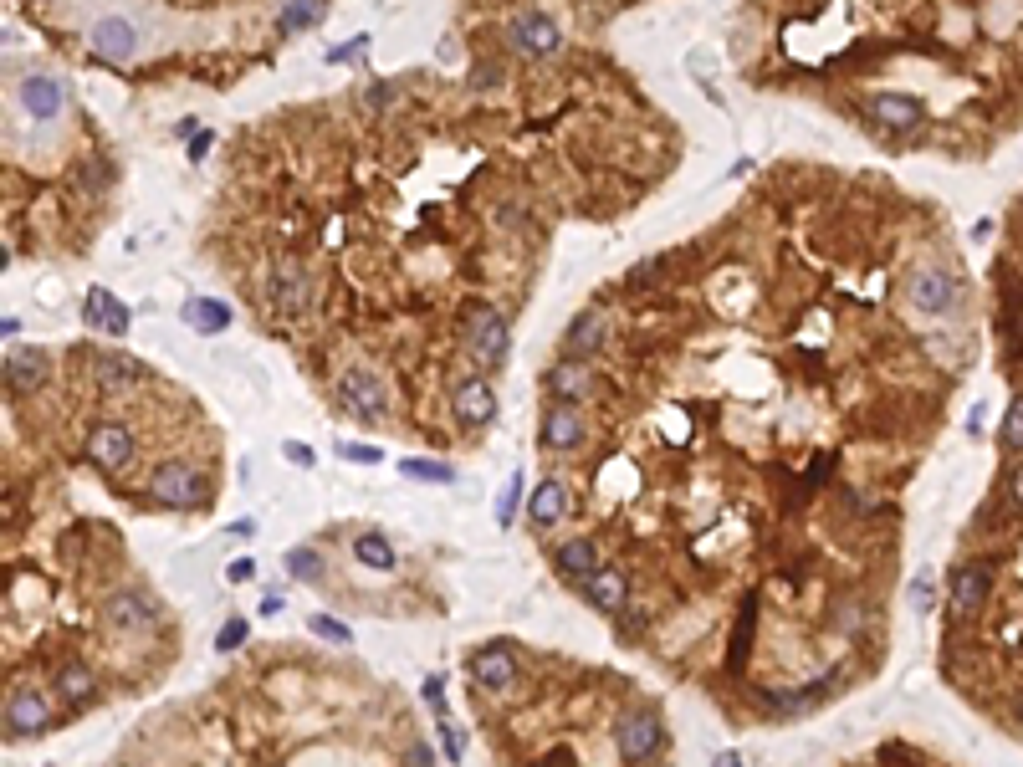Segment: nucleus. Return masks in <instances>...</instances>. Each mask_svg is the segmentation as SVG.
Here are the masks:
<instances>
[{"mask_svg": "<svg viewBox=\"0 0 1023 767\" xmlns=\"http://www.w3.org/2000/svg\"><path fill=\"white\" fill-rule=\"evenodd\" d=\"M461 328H466V348H471V358H476L486 374H497V369L507 364V348H512L507 318H502L492 302H471V307H466V318H461Z\"/></svg>", "mask_w": 1023, "mask_h": 767, "instance_id": "obj_1", "label": "nucleus"}, {"mask_svg": "<svg viewBox=\"0 0 1023 767\" xmlns=\"http://www.w3.org/2000/svg\"><path fill=\"white\" fill-rule=\"evenodd\" d=\"M338 404H343L353 420H364V425H379V420H389V410H394L389 384H384L374 369H348V374L338 379Z\"/></svg>", "mask_w": 1023, "mask_h": 767, "instance_id": "obj_2", "label": "nucleus"}, {"mask_svg": "<svg viewBox=\"0 0 1023 767\" xmlns=\"http://www.w3.org/2000/svg\"><path fill=\"white\" fill-rule=\"evenodd\" d=\"M149 496L159 507H174V512H190V507H205V476L190 466V461H164L154 476H149Z\"/></svg>", "mask_w": 1023, "mask_h": 767, "instance_id": "obj_3", "label": "nucleus"}, {"mask_svg": "<svg viewBox=\"0 0 1023 767\" xmlns=\"http://www.w3.org/2000/svg\"><path fill=\"white\" fill-rule=\"evenodd\" d=\"M906 297H911V307L921 312V318H952V312L962 307V282L947 272V266H921V272H911Z\"/></svg>", "mask_w": 1023, "mask_h": 767, "instance_id": "obj_4", "label": "nucleus"}, {"mask_svg": "<svg viewBox=\"0 0 1023 767\" xmlns=\"http://www.w3.org/2000/svg\"><path fill=\"white\" fill-rule=\"evenodd\" d=\"M16 108L31 118V123H62V113H67V87H62V77H52V72H31V77H21V87H16Z\"/></svg>", "mask_w": 1023, "mask_h": 767, "instance_id": "obj_5", "label": "nucleus"}, {"mask_svg": "<svg viewBox=\"0 0 1023 767\" xmlns=\"http://www.w3.org/2000/svg\"><path fill=\"white\" fill-rule=\"evenodd\" d=\"M660 747H665V727H660L655 711H625L619 716L614 752L625 762H650V757H660Z\"/></svg>", "mask_w": 1023, "mask_h": 767, "instance_id": "obj_6", "label": "nucleus"}, {"mask_svg": "<svg viewBox=\"0 0 1023 767\" xmlns=\"http://www.w3.org/2000/svg\"><path fill=\"white\" fill-rule=\"evenodd\" d=\"M103 624L118 629V635H144V629L159 624V599L144 589H118L103 599Z\"/></svg>", "mask_w": 1023, "mask_h": 767, "instance_id": "obj_7", "label": "nucleus"}, {"mask_svg": "<svg viewBox=\"0 0 1023 767\" xmlns=\"http://www.w3.org/2000/svg\"><path fill=\"white\" fill-rule=\"evenodd\" d=\"M507 36H512V47H517L522 57H553V52H558V41H563V31H558L553 16H543V11H522V16H512Z\"/></svg>", "mask_w": 1023, "mask_h": 767, "instance_id": "obj_8", "label": "nucleus"}, {"mask_svg": "<svg viewBox=\"0 0 1023 767\" xmlns=\"http://www.w3.org/2000/svg\"><path fill=\"white\" fill-rule=\"evenodd\" d=\"M47 727H52V706L41 701L36 691H11V696H6V737H11V742H16V737L31 742V737H41Z\"/></svg>", "mask_w": 1023, "mask_h": 767, "instance_id": "obj_9", "label": "nucleus"}, {"mask_svg": "<svg viewBox=\"0 0 1023 767\" xmlns=\"http://www.w3.org/2000/svg\"><path fill=\"white\" fill-rule=\"evenodd\" d=\"M87 41H93V52L103 62H128L133 52H139V26H133L128 16H98L93 31H87Z\"/></svg>", "mask_w": 1023, "mask_h": 767, "instance_id": "obj_10", "label": "nucleus"}, {"mask_svg": "<svg viewBox=\"0 0 1023 767\" xmlns=\"http://www.w3.org/2000/svg\"><path fill=\"white\" fill-rule=\"evenodd\" d=\"M538 440H543V450H558V456H563V450H578V445H584V415L573 410V399L548 404V410H543V435H538Z\"/></svg>", "mask_w": 1023, "mask_h": 767, "instance_id": "obj_11", "label": "nucleus"}, {"mask_svg": "<svg viewBox=\"0 0 1023 767\" xmlns=\"http://www.w3.org/2000/svg\"><path fill=\"white\" fill-rule=\"evenodd\" d=\"M93 379H98L103 394L123 399V394H133L144 384V364H139V358H128V353H98L93 358Z\"/></svg>", "mask_w": 1023, "mask_h": 767, "instance_id": "obj_12", "label": "nucleus"}, {"mask_svg": "<svg viewBox=\"0 0 1023 767\" xmlns=\"http://www.w3.org/2000/svg\"><path fill=\"white\" fill-rule=\"evenodd\" d=\"M128 456H133V435L123 425H113V420L93 425V435H87V461L103 466V471H123Z\"/></svg>", "mask_w": 1023, "mask_h": 767, "instance_id": "obj_13", "label": "nucleus"}, {"mask_svg": "<svg viewBox=\"0 0 1023 767\" xmlns=\"http://www.w3.org/2000/svg\"><path fill=\"white\" fill-rule=\"evenodd\" d=\"M471 681H476L481 691H512V681H517L512 650H507V645H481V650L471 655Z\"/></svg>", "mask_w": 1023, "mask_h": 767, "instance_id": "obj_14", "label": "nucleus"}, {"mask_svg": "<svg viewBox=\"0 0 1023 767\" xmlns=\"http://www.w3.org/2000/svg\"><path fill=\"white\" fill-rule=\"evenodd\" d=\"M451 410H456V420L461 425H492L497 420V394H492V384L486 379H461L456 384V394H451Z\"/></svg>", "mask_w": 1023, "mask_h": 767, "instance_id": "obj_15", "label": "nucleus"}, {"mask_svg": "<svg viewBox=\"0 0 1023 767\" xmlns=\"http://www.w3.org/2000/svg\"><path fill=\"white\" fill-rule=\"evenodd\" d=\"M82 318H87V328H98V333H108V338H123L128 328H133V318H128V307L108 292V287H93L87 292V302H82Z\"/></svg>", "mask_w": 1023, "mask_h": 767, "instance_id": "obj_16", "label": "nucleus"}, {"mask_svg": "<svg viewBox=\"0 0 1023 767\" xmlns=\"http://www.w3.org/2000/svg\"><path fill=\"white\" fill-rule=\"evenodd\" d=\"M307 297H313V277H307V266H297V261L277 266V277H272V302H277V312L297 318V312L307 307Z\"/></svg>", "mask_w": 1023, "mask_h": 767, "instance_id": "obj_17", "label": "nucleus"}, {"mask_svg": "<svg viewBox=\"0 0 1023 767\" xmlns=\"http://www.w3.org/2000/svg\"><path fill=\"white\" fill-rule=\"evenodd\" d=\"M870 118L891 133H911L921 128V98H906V93H875L870 98Z\"/></svg>", "mask_w": 1023, "mask_h": 767, "instance_id": "obj_18", "label": "nucleus"}, {"mask_svg": "<svg viewBox=\"0 0 1023 767\" xmlns=\"http://www.w3.org/2000/svg\"><path fill=\"white\" fill-rule=\"evenodd\" d=\"M47 384V353L41 348H11L6 353V389L11 394H31Z\"/></svg>", "mask_w": 1023, "mask_h": 767, "instance_id": "obj_19", "label": "nucleus"}, {"mask_svg": "<svg viewBox=\"0 0 1023 767\" xmlns=\"http://www.w3.org/2000/svg\"><path fill=\"white\" fill-rule=\"evenodd\" d=\"M988 589H993V573H988L983 563H957V568H952V604H957V614L983 609Z\"/></svg>", "mask_w": 1023, "mask_h": 767, "instance_id": "obj_20", "label": "nucleus"}, {"mask_svg": "<svg viewBox=\"0 0 1023 767\" xmlns=\"http://www.w3.org/2000/svg\"><path fill=\"white\" fill-rule=\"evenodd\" d=\"M180 318H185L190 333L215 338V333H226V328H231V307H226V302H215V297H190V302L180 307Z\"/></svg>", "mask_w": 1023, "mask_h": 767, "instance_id": "obj_21", "label": "nucleus"}, {"mask_svg": "<svg viewBox=\"0 0 1023 767\" xmlns=\"http://www.w3.org/2000/svg\"><path fill=\"white\" fill-rule=\"evenodd\" d=\"M584 594H589V604H594L599 614H619V609H625V599H630V583H625V573L599 568L594 578H584Z\"/></svg>", "mask_w": 1023, "mask_h": 767, "instance_id": "obj_22", "label": "nucleus"}, {"mask_svg": "<svg viewBox=\"0 0 1023 767\" xmlns=\"http://www.w3.org/2000/svg\"><path fill=\"white\" fill-rule=\"evenodd\" d=\"M589 384H594V369H589L578 353L558 358V364L548 369V389H553L558 399H578V394H589Z\"/></svg>", "mask_w": 1023, "mask_h": 767, "instance_id": "obj_23", "label": "nucleus"}, {"mask_svg": "<svg viewBox=\"0 0 1023 767\" xmlns=\"http://www.w3.org/2000/svg\"><path fill=\"white\" fill-rule=\"evenodd\" d=\"M527 517L538 522V527H553L568 517V486L563 481H543L538 491H532V502H527Z\"/></svg>", "mask_w": 1023, "mask_h": 767, "instance_id": "obj_24", "label": "nucleus"}, {"mask_svg": "<svg viewBox=\"0 0 1023 767\" xmlns=\"http://www.w3.org/2000/svg\"><path fill=\"white\" fill-rule=\"evenodd\" d=\"M553 563H558L563 578H594L599 573V548L589 543V537H573V543H563L553 553Z\"/></svg>", "mask_w": 1023, "mask_h": 767, "instance_id": "obj_25", "label": "nucleus"}, {"mask_svg": "<svg viewBox=\"0 0 1023 767\" xmlns=\"http://www.w3.org/2000/svg\"><path fill=\"white\" fill-rule=\"evenodd\" d=\"M57 691H62L67 706H87V701L98 696V675L87 670V665H77V660H67V665L57 670Z\"/></svg>", "mask_w": 1023, "mask_h": 767, "instance_id": "obj_26", "label": "nucleus"}, {"mask_svg": "<svg viewBox=\"0 0 1023 767\" xmlns=\"http://www.w3.org/2000/svg\"><path fill=\"white\" fill-rule=\"evenodd\" d=\"M353 558H359L364 568H374V573H394V563H399L394 543L384 532H359V537H353Z\"/></svg>", "mask_w": 1023, "mask_h": 767, "instance_id": "obj_27", "label": "nucleus"}, {"mask_svg": "<svg viewBox=\"0 0 1023 767\" xmlns=\"http://www.w3.org/2000/svg\"><path fill=\"white\" fill-rule=\"evenodd\" d=\"M599 343H604V312H578V318L568 323V338H563V348L584 358V353H594Z\"/></svg>", "mask_w": 1023, "mask_h": 767, "instance_id": "obj_28", "label": "nucleus"}, {"mask_svg": "<svg viewBox=\"0 0 1023 767\" xmlns=\"http://www.w3.org/2000/svg\"><path fill=\"white\" fill-rule=\"evenodd\" d=\"M399 476L425 481V486H456V466H446V461H425V456L399 461Z\"/></svg>", "mask_w": 1023, "mask_h": 767, "instance_id": "obj_29", "label": "nucleus"}, {"mask_svg": "<svg viewBox=\"0 0 1023 767\" xmlns=\"http://www.w3.org/2000/svg\"><path fill=\"white\" fill-rule=\"evenodd\" d=\"M287 573H292L297 583H318V578H323V553H318V548H292V553H287Z\"/></svg>", "mask_w": 1023, "mask_h": 767, "instance_id": "obj_30", "label": "nucleus"}, {"mask_svg": "<svg viewBox=\"0 0 1023 767\" xmlns=\"http://www.w3.org/2000/svg\"><path fill=\"white\" fill-rule=\"evenodd\" d=\"M517 502H522V471H512V476L502 481V491H497V527H512Z\"/></svg>", "mask_w": 1023, "mask_h": 767, "instance_id": "obj_31", "label": "nucleus"}, {"mask_svg": "<svg viewBox=\"0 0 1023 767\" xmlns=\"http://www.w3.org/2000/svg\"><path fill=\"white\" fill-rule=\"evenodd\" d=\"M323 16V0H292V6L282 11V26L287 31H302V26H313Z\"/></svg>", "mask_w": 1023, "mask_h": 767, "instance_id": "obj_32", "label": "nucleus"}, {"mask_svg": "<svg viewBox=\"0 0 1023 767\" xmlns=\"http://www.w3.org/2000/svg\"><path fill=\"white\" fill-rule=\"evenodd\" d=\"M1003 450H1023V399L1008 404V420H1003Z\"/></svg>", "mask_w": 1023, "mask_h": 767, "instance_id": "obj_33", "label": "nucleus"}, {"mask_svg": "<svg viewBox=\"0 0 1023 767\" xmlns=\"http://www.w3.org/2000/svg\"><path fill=\"white\" fill-rule=\"evenodd\" d=\"M307 629H313V635H323V640H333V645H348V640H353L348 624H338V619H328V614H313V619H307Z\"/></svg>", "mask_w": 1023, "mask_h": 767, "instance_id": "obj_34", "label": "nucleus"}, {"mask_svg": "<svg viewBox=\"0 0 1023 767\" xmlns=\"http://www.w3.org/2000/svg\"><path fill=\"white\" fill-rule=\"evenodd\" d=\"M338 456L353 461V466H379V461H384L374 445H353V440H338Z\"/></svg>", "mask_w": 1023, "mask_h": 767, "instance_id": "obj_35", "label": "nucleus"}, {"mask_svg": "<svg viewBox=\"0 0 1023 767\" xmlns=\"http://www.w3.org/2000/svg\"><path fill=\"white\" fill-rule=\"evenodd\" d=\"M246 640V619H231V624H220V640H215V650H236Z\"/></svg>", "mask_w": 1023, "mask_h": 767, "instance_id": "obj_36", "label": "nucleus"}, {"mask_svg": "<svg viewBox=\"0 0 1023 767\" xmlns=\"http://www.w3.org/2000/svg\"><path fill=\"white\" fill-rule=\"evenodd\" d=\"M911 604H916L921 614H926L931 604H937V594H931V583H926V578H916V583H911Z\"/></svg>", "mask_w": 1023, "mask_h": 767, "instance_id": "obj_37", "label": "nucleus"}, {"mask_svg": "<svg viewBox=\"0 0 1023 767\" xmlns=\"http://www.w3.org/2000/svg\"><path fill=\"white\" fill-rule=\"evenodd\" d=\"M440 742H446V757H451V762H461V737H456L451 721H440Z\"/></svg>", "mask_w": 1023, "mask_h": 767, "instance_id": "obj_38", "label": "nucleus"}, {"mask_svg": "<svg viewBox=\"0 0 1023 767\" xmlns=\"http://www.w3.org/2000/svg\"><path fill=\"white\" fill-rule=\"evenodd\" d=\"M282 456H287L292 466H313V450H307V445H297V440H287V445H282Z\"/></svg>", "mask_w": 1023, "mask_h": 767, "instance_id": "obj_39", "label": "nucleus"}, {"mask_svg": "<svg viewBox=\"0 0 1023 767\" xmlns=\"http://www.w3.org/2000/svg\"><path fill=\"white\" fill-rule=\"evenodd\" d=\"M425 701L440 706V675H430V681H425Z\"/></svg>", "mask_w": 1023, "mask_h": 767, "instance_id": "obj_40", "label": "nucleus"}, {"mask_svg": "<svg viewBox=\"0 0 1023 767\" xmlns=\"http://www.w3.org/2000/svg\"><path fill=\"white\" fill-rule=\"evenodd\" d=\"M261 614H282V594H266V599H261Z\"/></svg>", "mask_w": 1023, "mask_h": 767, "instance_id": "obj_41", "label": "nucleus"}, {"mask_svg": "<svg viewBox=\"0 0 1023 767\" xmlns=\"http://www.w3.org/2000/svg\"><path fill=\"white\" fill-rule=\"evenodd\" d=\"M1013 502H1018V507H1023V466H1018V471H1013Z\"/></svg>", "mask_w": 1023, "mask_h": 767, "instance_id": "obj_42", "label": "nucleus"}, {"mask_svg": "<svg viewBox=\"0 0 1023 767\" xmlns=\"http://www.w3.org/2000/svg\"><path fill=\"white\" fill-rule=\"evenodd\" d=\"M1018 721H1023V706H1018Z\"/></svg>", "mask_w": 1023, "mask_h": 767, "instance_id": "obj_43", "label": "nucleus"}]
</instances>
